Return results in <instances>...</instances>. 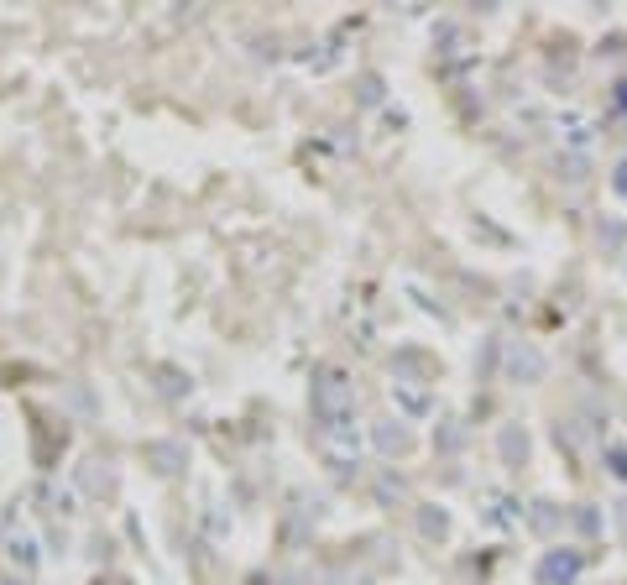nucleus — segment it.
<instances>
[{
	"label": "nucleus",
	"mask_w": 627,
	"mask_h": 585,
	"mask_svg": "<svg viewBox=\"0 0 627 585\" xmlns=\"http://www.w3.org/2000/svg\"><path fill=\"white\" fill-rule=\"evenodd\" d=\"M314 418H319V424L356 418V382L345 377L340 366H319L314 371Z\"/></svg>",
	"instance_id": "obj_1"
},
{
	"label": "nucleus",
	"mask_w": 627,
	"mask_h": 585,
	"mask_svg": "<svg viewBox=\"0 0 627 585\" xmlns=\"http://www.w3.org/2000/svg\"><path fill=\"white\" fill-rule=\"evenodd\" d=\"M319 444L340 471H351L361 460V439H356V418H340V424H319Z\"/></svg>",
	"instance_id": "obj_2"
},
{
	"label": "nucleus",
	"mask_w": 627,
	"mask_h": 585,
	"mask_svg": "<svg viewBox=\"0 0 627 585\" xmlns=\"http://www.w3.org/2000/svg\"><path fill=\"white\" fill-rule=\"evenodd\" d=\"M544 371H549L544 350H533V345H523V340L507 345V382H539Z\"/></svg>",
	"instance_id": "obj_3"
},
{
	"label": "nucleus",
	"mask_w": 627,
	"mask_h": 585,
	"mask_svg": "<svg viewBox=\"0 0 627 585\" xmlns=\"http://www.w3.org/2000/svg\"><path fill=\"white\" fill-rule=\"evenodd\" d=\"M580 570H586L580 549H549V554H544V565H539V580H544V585H575Z\"/></svg>",
	"instance_id": "obj_4"
},
{
	"label": "nucleus",
	"mask_w": 627,
	"mask_h": 585,
	"mask_svg": "<svg viewBox=\"0 0 627 585\" xmlns=\"http://www.w3.org/2000/svg\"><path fill=\"white\" fill-rule=\"evenodd\" d=\"M497 450H502V460L518 471V465H523V455H528V434H523L518 424H502V434H497Z\"/></svg>",
	"instance_id": "obj_5"
},
{
	"label": "nucleus",
	"mask_w": 627,
	"mask_h": 585,
	"mask_svg": "<svg viewBox=\"0 0 627 585\" xmlns=\"http://www.w3.org/2000/svg\"><path fill=\"white\" fill-rule=\"evenodd\" d=\"M371 439H377V450H382V455H403V450H408V429H403V424H392V418H382V424L371 429Z\"/></svg>",
	"instance_id": "obj_6"
},
{
	"label": "nucleus",
	"mask_w": 627,
	"mask_h": 585,
	"mask_svg": "<svg viewBox=\"0 0 627 585\" xmlns=\"http://www.w3.org/2000/svg\"><path fill=\"white\" fill-rule=\"evenodd\" d=\"M392 397H398V403L418 418V413H429V392L424 387H413V382H392Z\"/></svg>",
	"instance_id": "obj_7"
},
{
	"label": "nucleus",
	"mask_w": 627,
	"mask_h": 585,
	"mask_svg": "<svg viewBox=\"0 0 627 585\" xmlns=\"http://www.w3.org/2000/svg\"><path fill=\"white\" fill-rule=\"evenodd\" d=\"M418 528H424L429 538H445V533H450V518H445V512H434V507H418Z\"/></svg>",
	"instance_id": "obj_8"
},
{
	"label": "nucleus",
	"mask_w": 627,
	"mask_h": 585,
	"mask_svg": "<svg viewBox=\"0 0 627 585\" xmlns=\"http://www.w3.org/2000/svg\"><path fill=\"white\" fill-rule=\"evenodd\" d=\"M147 455H152V460H162L157 471H178V460H183L178 444H147Z\"/></svg>",
	"instance_id": "obj_9"
},
{
	"label": "nucleus",
	"mask_w": 627,
	"mask_h": 585,
	"mask_svg": "<svg viewBox=\"0 0 627 585\" xmlns=\"http://www.w3.org/2000/svg\"><path fill=\"white\" fill-rule=\"evenodd\" d=\"M528 518H533V528H554V523H560V512H554V502H533Z\"/></svg>",
	"instance_id": "obj_10"
},
{
	"label": "nucleus",
	"mask_w": 627,
	"mask_h": 585,
	"mask_svg": "<svg viewBox=\"0 0 627 585\" xmlns=\"http://www.w3.org/2000/svg\"><path fill=\"white\" fill-rule=\"evenodd\" d=\"M607 471L617 481H627V450H622V444H612V450H607Z\"/></svg>",
	"instance_id": "obj_11"
},
{
	"label": "nucleus",
	"mask_w": 627,
	"mask_h": 585,
	"mask_svg": "<svg viewBox=\"0 0 627 585\" xmlns=\"http://www.w3.org/2000/svg\"><path fill=\"white\" fill-rule=\"evenodd\" d=\"M434 444H445V450H460V429H455V424L434 429Z\"/></svg>",
	"instance_id": "obj_12"
},
{
	"label": "nucleus",
	"mask_w": 627,
	"mask_h": 585,
	"mask_svg": "<svg viewBox=\"0 0 627 585\" xmlns=\"http://www.w3.org/2000/svg\"><path fill=\"white\" fill-rule=\"evenodd\" d=\"M11 554L21 559V565H32V559H37V554H32V538H11Z\"/></svg>",
	"instance_id": "obj_13"
},
{
	"label": "nucleus",
	"mask_w": 627,
	"mask_h": 585,
	"mask_svg": "<svg viewBox=\"0 0 627 585\" xmlns=\"http://www.w3.org/2000/svg\"><path fill=\"white\" fill-rule=\"evenodd\" d=\"M612 189H617V194L627 199V157H622V162H617V168H612Z\"/></svg>",
	"instance_id": "obj_14"
},
{
	"label": "nucleus",
	"mask_w": 627,
	"mask_h": 585,
	"mask_svg": "<svg viewBox=\"0 0 627 585\" xmlns=\"http://www.w3.org/2000/svg\"><path fill=\"white\" fill-rule=\"evenodd\" d=\"M622 236H627L622 225H601V241H607V246H622Z\"/></svg>",
	"instance_id": "obj_15"
},
{
	"label": "nucleus",
	"mask_w": 627,
	"mask_h": 585,
	"mask_svg": "<svg viewBox=\"0 0 627 585\" xmlns=\"http://www.w3.org/2000/svg\"><path fill=\"white\" fill-rule=\"evenodd\" d=\"M617 105L627 110V79H617Z\"/></svg>",
	"instance_id": "obj_16"
}]
</instances>
